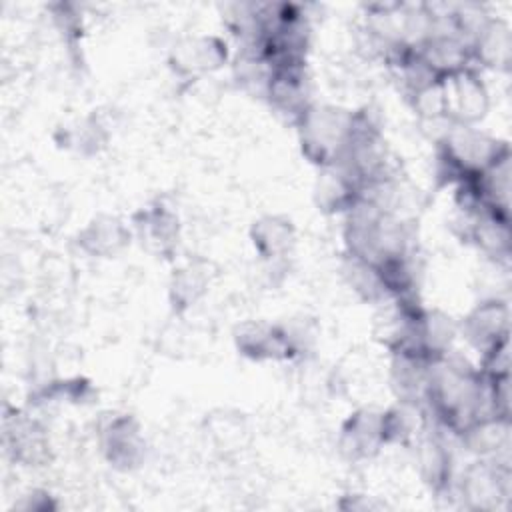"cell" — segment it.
Here are the masks:
<instances>
[{
  "label": "cell",
  "mask_w": 512,
  "mask_h": 512,
  "mask_svg": "<svg viewBox=\"0 0 512 512\" xmlns=\"http://www.w3.org/2000/svg\"><path fill=\"white\" fill-rule=\"evenodd\" d=\"M102 450L106 458L118 468H132L144 456V440L140 426L130 416L112 418L102 430Z\"/></svg>",
  "instance_id": "obj_9"
},
{
  "label": "cell",
  "mask_w": 512,
  "mask_h": 512,
  "mask_svg": "<svg viewBox=\"0 0 512 512\" xmlns=\"http://www.w3.org/2000/svg\"><path fill=\"white\" fill-rule=\"evenodd\" d=\"M12 438V446L18 460H24L28 464H38L46 458L48 440L44 436V430L34 422L26 418H16L14 432H8Z\"/></svg>",
  "instance_id": "obj_15"
},
{
  "label": "cell",
  "mask_w": 512,
  "mask_h": 512,
  "mask_svg": "<svg viewBox=\"0 0 512 512\" xmlns=\"http://www.w3.org/2000/svg\"><path fill=\"white\" fill-rule=\"evenodd\" d=\"M204 290H206V276L198 266L186 264L174 270L172 284H170V298L174 308L186 310L194 306L196 300L204 294Z\"/></svg>",
  "instance_id": "obj_16"
},
{
  "label": "cell",
  "mask_w": 512,
  "mask_h": 512,
  "mask_svg": "<svg viewBox=\"0 0 512 512\" xmlns=\"http://www.w3.org/2000/svg\"><path fill=\"white\" fill-rule=\"evenodd\" d=\"M302 154L320 168H334L342 162L354 128V112L336 106L312 104L298 120Z\"/></svg>",
  "instance_id": "obj_2"
},
{
  "label": "cell",
  "mask_w": 512,
  "mask_h": 512,
  "mask_svg": "<svg viewBox=\"0 0 512 512\" xmlns=\"http://www.w3.org/2000/svg\"><path fill=\"white\" fill-rule=\"evenodd\" d=\"M130 232L126 226L112 216H98L86 224V228L78 234V244L84 252L92 256H114L120 248L126 246Z\"/></svg>",
  "instance_id": "obj_12"
},
{
  "label": "cell",
  "mask_w": 512,
  "mask_h": 512,
  "mask_svg": "<svg viewBox=\"0 0 512 512\" xmlns=\"http://www.w3.org/2000/svg\"><path fill=\"white\" fill-rule=\"evenodd\" d=\"M134 226L142 242L160 254L170 252L178 244V216L164 204L144 208L136 216Z\"/></svg>",
  "instance_id": "obj_11"
},
{
  "label": "cell",
  "mask_w": 512,
  "mask_h": 512,
  "mask_svg": "<svg viewBox=\"0 0 512 512\" xmlns=\"http://www.w3.org/2000/svg\"><path fill=\"white\" fill-rule=\"evenodd\" d=\"M472 64L492 70H508L512 60V34L504 20L490 16L470 40Z\"/></svg>",
  "instance_id": "obj_8"
},
{
  "label": "cell",
  "mask_w": 512,
  "mask_h": 512,
  "mask_svg": "<svg viewBox=\"0 0 512 512\" xmlns=\"http://www.w3.org/2000/svg\"><path fill=\"white\" fill-rule=\"evenodd\" d=\"M236 342L240 352L254 360H278L296 352V344L288 330L264 322L244 324L236 334Z\"/></svg>",
  "instance_id": "obj_7"
},
{
  "label": "cell",
  "mask_w": 512,
  "mask_h": 512,
  "mask_svg": "<svg viewBox=\"0 0 512 512\" xmlns=\"http://www.w3.org/2000/svg\"><path fill=\"white\" fill-rule=\"evenodd\" d=\"M458 332L480 354L488 352L496 344L510 340V310L502 300H484L472 308L458 324Z\"/></svg>",
  "instance_id": "obj_4"
},
{
  "label": "cell",
  "mask_w": 512,
  "mask_h": 512,
  "mask_svg": "<svg viewBox=\"0 0 512 512\" xmlns=\"http://www.w3.org/2000/svg\"><path fill=\"white\" fill-rule=\"evenodd\" d=\"M384 446L386 442L382 434V410L362 408L344 422L340 434V450L348 458H372Z\"/></svg>",
  "instance_id": "obj_6"
},
{
  "label": "cell",
  "mask_w": 512,
  "mask_h": 512,
  "mask_svg": "<svg viewBox=\"0 0 512 512\" xmlns=\"http://www.w3.org/2000/svg\"><path fill=\"white\" fill-rule=\"evenodd\" d=\"M418 468L424 482L440 492L452 484V458L440 438H426L418 446Z\"/></svg>",
  "instance_id": "obj_14"
},
{
  "label": "cell",
  "mask_w": 512,
  "mask_h": 512,
  "mask_svg": "<svg viewBox=\"0 0 512 512\" xmlns=\"http://www.w3.org/2000/svg\"><path fill=\"white\" fill-rule=\"evenodd\" d=\"M228 58L226 44L214 36H200L182 42L172 52V66L178 74L198 76L220 68Z\"/></svg>",
  "instance_id": "obj_10"
},
{
  "label": "cell",
  "mask_w": 512,
  "mask_h": 512,
  "mask_svg": "<svg viewBox=\"0 0 512 512\" xmlns=\"http://www.w3.org/2000/svg\"><path fill=\"white\" fill-rule=\"evenodd\" d=\"M506 142L482 132L476 126H448L442 140L438 142L440 172L448 184H460L492 162L508 154Z\"/></svg>",
  "instance_id": "obj_1"
},
{
  "label": "cell",
  "mask_w": 512,
  "mask_h": 512,
  "mask_svg": "<svg viewBox=\"0 0 512 512\" xmlns=\"http://www.w3.org/2000/svg\"><path fill=\"white\" fill-rule=\"evenodd\" d=\"M442 120L448 126H476L488 112V90L478 68L468 66L438 82Z\"/></svg>",
  "instance_id": "obj_3"
},
{
  "label": "cell",
  "mask_w": 512,
  "mask_h": 512,
  "mask_svg": "<svg viewBox=\"0 0 512 512\" xmlns=\"http://www.w3.org/2000/svg\"><path fill=\"white\" fill-rule=\"evenodd\" d=\"M252 242L264 260L278 262L294 246V226L282 216H264L252 226Z\"/></svg>",
  "instance_id": "obj_13"
},
{
  "label": "cell",
  "mask_w": 512,
  "mask_h": 512,
  "mask_svg": "<svg viewBox=\"0 0 512 512\" xmlns=\"http://www.w3.org/2000/svg\"><path fill=\"white\" fill-rule=\"evenodd\" d=\"M264 96L278 114H284L298 124V120L312 106L304 64L272 68Z\"/></svg>",
  "instance_id": "obj_5"
}]
</instances>
